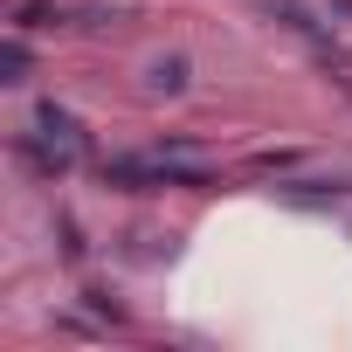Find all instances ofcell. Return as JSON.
<instances>
[{
  "label": "cell",
  "instance_id": "cell-1",
  "mask_svg": "<svg viewBox=\"0 0 352 352\" xmlns=\"http://www.w3.org/2000/svg\"><path fill=\"white\" fill-rule=\"evenodd\" d=\"M35 131H42V138H56L63 152H83V124H76L63 104H42V111H35Z\"/></svg>",
  "mask_w": 352,
  "mask_h": 352
},
{
  "label": "cell",
  "instance_id": "cell-2",
  "mask_svg": "<svg viewBox=\"0 0 352 352\" xmlns=\"http://www.w3.org/2000/svg\"><path fill=\"white\" fill-rule=\"evenodd\" d=\"M145 90H152V97H173V90H187V56H159V63L145 69Z\"/></svg>",
  "mask_w": 352,
  "mask_h": 352
},
{
  "label": "cell",
  "instance_id": "cell-3",
  "mask_svg": "<svg viewBox=\"0 0 352 352\" xmlns=\"http://www.w3.org/2000/svg\"><path fill=\"white\" fill-rule=\"evenodd\" d=\"M0 83H28V49H21V42L0 49Z\"/></svg>",
  "mask_w": 352,
  "mask_h": 352
}]
</instances>
